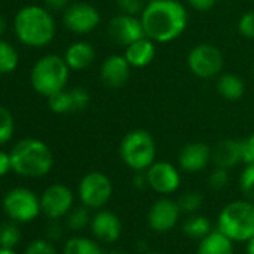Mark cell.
Returning a JSON list of instances; mask_svg holds the SVG:
<instances>
[{"mask_svg":"<svg viewBox=\"0 0 254 254\" xmlns=\"http://www.w3.org/2000/svg\"><path fill=\"white\" fill-rule=\"evenodd\" d=\"M9 154L12 171L27 178H41L47 175L54 165L51 150L39 139H23Z\"/></svg>","mask_w":254,"mask_h":254,"instance_id":"cell-2","label":"cell"},{"mask_svg":"<svg viewBox=\"0 0 254 254\" xmlns=\"http://www.w3.org/2000/svg\"><path fill=\"white\" fill-rule=\"evenodd\" d=\"M72 208L73 193L64 184H51L41 196V209L51 220L66 217Z\"/></svg>","mask_w":254,"mask_h":254,"instance_id":"cell-13","label":"cell"},{"mask_svg":"<svg viewBox=\"0 0 254 254\" xmlns=\"http://www.w3.org/2000/svg\"><path fill=\"white\" fill-rule=\"evenodd\" d=\"M145 174H147L148 187L162 196H168V194L175 193L181 186L180 169L169 162L156 160L145 171Z\"/></svg>","mask_w":254,"mask_h":254,"instance_id":"cell-12","label":"cell"},{"mask_svg":"<svg viewBox=\"0 0 254 254\" xmlns=\"http://www.w3.org/2000/svg\"><path fill=\"white\" fill-rule=\"evenodd\" d=\"M118 154L123 163L133 172L147 171L156 162L157 144L150 132L136 129L124 135L118 147Z\"/></svg>","mask_w":254,"mask_h":254,"instance_id":"cell-4","label":"cell"},{"mask_svg":"<svg viewBox=\"0 0 254 254\" xmlns=\"http://www.w3.org/2000/svg\"><path fill=\"white\" fill-rule=\"evenodd\" d=\"M196 254H233V241L218 229L211 230L199 241Z\"/></svg>","mask_w":254,"mask_h":254,"instance_id":"cell-21","label":"cell"},{"mask_svg":"<svg viewBox=\"0 0 254 254\" xmlns=\"http://www.w3.org/2000/svg\"><path fill=\"white\" fill-rule=\"evenodd\" d=\"M211 163L217 168L232 169L242 163L241 141L238 139H223L220 141L211 153Z\"/></svg>","mask_w":254,"mask_h":254,"instance_id":"cell-19","label":"cell"},{"mask_svg":"<svg viewBox=\"0 0 254 254\" xmlns=\"http://www.w3.org/2000/svg\"><path fill=\"white\" fill-rule=\"evenodd\" d=\"M90 227H91V233L94 235V238L106 244L117 242L123 232L121 220L118 218L117 214H114L109 209L97 211L91 217Z\"/></svg>","mask_w":254,"mask_h":254,"instance_id":"cell-17","label":"cell"},{"mask_svg":"<svg viewBox=\"0 0 254 254\" xmlns=\"http://www.w3.org/2000/svg\"><path fill=\"white\" fill-rule=\"evenodd\" d=\"M245 253H247V254H254V236H253V238H250V239L247 241Z\"/></svg>","mask_w":254,"mask_h":254,"instance_id":"cell-43","label":"cell"},{"mask_svg":"<svg viewBox=\"0 0 254 254\" xmlns=\"http://www.w3.org/2000/svg\"><path fill=\"white\" fill-rule=\"evenodd\" d=\"M12 135H14V118L5 106H0V145L6 144L12 138Z\"/></svg>","mask_w":254,"mask_h":254,"instance_id":"cell-31","label":"cell"},{"mask_svg":"<svg viewBox=\"0 0 254 254\" xmlns=\"http://www.w3.org/2000/svg\"><path fill=\"white\" fill-rule=\"evenodd\" d=\"M24 254H59L56 247L47 239H35L26 248Z\"/></svg>","mask_w":254,"mask_h":254,"instance_id":"cell-35","label":"cell"},{"mask_svg":"<svg viewBox=\"0 0 254 254\" xmlns=\"http://www.w3.org/2000/svg\"><path fill=\"white\" fill-rule=\"evenodd\" d=\"M239 189L245 199L254 202V163L245 165L239 177Z\"/></svg>","mask_w":254,"mask_h":254,"instance_id":"cell-30","label":"cell"},{"mask_svg":"<svg viewBox=\"0 0 254 254\" xmlns=\"http://www.w3.org/2000/svg\"><path fill=\"white\" fill-rule=\"evenodd\" d=\"M144 254H162V253H154V251H150V253H144Z\"/></svg>","mask_w":254,"mask_h":254,"instance_id":"cell-47","label":"cell"},{"mask_svg":"<svg viewBox=\"0 0 254 254\" xmlns=\"http://www.w3.org/2000/svg\"><path fill=\"white\" fill-rule=\"evenodd\" d=\"M69 70L70 67L67 66L64 57L54 54L45 56L33 66L30 76L32 85L39 94L50 97L66 87L69 81Z\"/></svg>","mask_w":254,"mask_h":254,"instance_id":"cell-6","label":"cell"},{"mask_svg":"<svg viewBox=\"0 0 254 254\" xmlns=\"http://www.w3.org/2000/svg\"><path fill=\"white\" fill-rule=\"evenodd\" d=\"M178 205L181 208V212H186V214H194L197 212L202 205H203V197L200 193L197 191H187L184 194H181L178 197Z\"/></svg>","mask_w":254,"mask_h":254,"instance_id":"cell-29","label":"cell"},{"mask_svg":"<svg viewBox=\"0 0 254 254\" xmlns=\"http://www.w3.org/2000/svg\"><path fill=\"white\" fill-rule=\"evenodd\" d=\"M96 59V51L94 47L88 42H75L72 44L64 54V60L67 66L73 70H82L87 69L93 64Z\"/></svg>","mask_w":254,"mask_h":254,"instance_id":"cell-20","label":"cell"},{"mask_svg":"<svg viewBox=\"0 0 254 254\" xmlns=\"http://www.w3.org/2000/svg\"><path fill=\"white\" fill-rule=\"evenodd\" d=\"M181 215V208L177 200L166 196L157 199L148 211V226L159 233L172 230Z\"/></svg>","mask_w":254,"mask_h":254,"instance_id":"cell-14","label":"cell"},{"mask_svg":"<svg viewBox=\"0 0 254 254\" xmlns=\"http://www.w3.org/2000/svg\"><path fill=\"white\" fill-rule=\"evenodd\" d=\"M63 24L76 35H85L97 29L100 24V12L87 2L70 3L63 14Z\"/></svg>","mask_w":254,"mask_h":254,"instance_id":"cell-10","label":"cell"},{"mask_svg":"<svg viewBox=\"0 0 254 254\" xmlns=\"http://www.w3.org/2000/svg\"><path fill=\"white\" fill-rule=\"evenodd\" d=\"M186 2L194 11H199V12H208L217 5V0H186Z\"/></svg>","mask_w":254,"mask_h":254,"instance_id":"cell-38","label":"cell"},{"mask_svg":"<svg viewBox=\"0 0 254 254\" xmlns=\"http://www.w3.org/2000/svg\"><path fill=\"white\" fill-rule=\"evenodd\" d=\"M189 70L200 79H211L221 73L224 57L218 47L212 44H197L187 54Z\"/></svg>","mask_w":254,"mask_h":254,"instance_id":"cell-7","label":"cell"},{"mask_svg":"<svg viewBox=\"0 0 254 254\" xmlns=\"http://www.w3.org/2000/svg\"><path fill=\"white\" fill-rule=\"evenodd\" d=\"M48 105H50V109L56 114L73 112V102H72L70 90L63 88V90L54 93L53 96L48 97Z\"/></svg>","mask_w":254,"mask_h":254,"instance_id":"cell-26","label":"cell"},{"mask_svg":"<svg viewBox=\"0 0 254 254\" xmlns=\"http://www.w3.org/2000/svg\"><path fill=\"white\" fill-rule=\"evenodd\" d=\"M253 73H254V66H253Z\"/></svg>","mask_w":254,"mask_h":254,"instance_id":"cell-48","label":"cell"},{"mask_svg":"<svg viewBox=\"0 0 254 254\" xmlns=\"http://www.w3.org/2000/svg\"><path fill=\"white\" fill-rule=\"evenodd\" d=\"M21 239L20 227L17 226V221L3 223L0 226V247L6 248H15Z\"/></svg>","mask_w":254,"mask_h":254,"instance_id":"cell-28","label":"cell"},{"mask_svg":"<svg viewBox=\"0 0 254 254\" xmlns=\"http://www.w3.org/2000/svg\"><path fill=\"white\" fill-rule=\"evenodd\" d=\"M132 183H133V187H136L138 190L147 189V187H148V181H147V174H145V171L135 172V177H133Z\"/></svg>","mask_w":254,"mask_h":254,"instance_id":"cell-41","label":"cell"},{"mask_svg":"<svg viewBox=\"0 0 254 254\" xmlns=\"http://www.w3.org/2000/svg\"><path fill=\"white\" fill-rule=\"evenodd\" d=\"M241 150H242V163L245 165L254 163V132L241 141Z\"/></svg>","mask_w":254,"mask_h":254,"instance_id":"cell-37","label":"cell"},{"mask_svg":"<svg viewBox=\"0 0 254 254\" xmlns=\"http://www.w3.org/2000/svg\"><path fill=\"white\" fill-rule=\"evenodd\" d=\"M70 94H72V102H73V112H78V111H84L88 103H90V94L85 88H81V87H75L70 90Z\"/></svg>","mask_w":254,"mask_h":254,"instance_id":"cell-36","label":"cell"},{"mask_svg":"<svg viewBox=\"0 0 254 254\" xmlns=\"http://www.w3.org/2000/svg\"><path fill=\"white\" fill-rule=\"evenodd\" d=\"M156 54H157L156 42L147 36L124 47V53H123V56L133 69H142L150 66L154 62Z\"/></svg>","mask_w":254,"mask_h":254,"instance_id":"cell-18","label":"cell"},{"mask_svg":"<svg viewBox=\"0 0 254 254\" xmlns=\"http://www.w3.org/2000/svg\"><path fill=\"white\" fill-rule=\"evenodd\" d=\"M106 254H129V253L124 251V250H121V248H114V250L108 251Z\"/></svg>","mask_w":254,"mask_h":254,"instance_id":"cell-46","label":"cell"},{"mask_svg":"<svg viewBox=\"0 0 254 254\" xmlns=\"http://www.w3.org/2000/svg\"><path fill=\"white\" fill-rule=\"evenodd\" d=\"M63 254H103L97 241L85 236H73L66 241Z\"/></svg>","mask_w":254,"mask_h":254,"instance_id":"cell-23","label":"cell"},{"mask_svg":"<svg viewBox=\"0 0 254 254\" xmlns=\"http://www.w3.org/2000/svg\"><path fill=\"white\" fill-rule=\"evenodd\" d=\"M183 230L189 238L200 241L203 236H206L212 230V226H211L209 218H206L203 215H191L190 218H187L184 221Z\"/></svg>","mask_w":254,"mask_h":254,"instance_id":"cell-24","label":"cell"},{"mask_svg":"<svg viewBox=\"0 0 254 254\" xmlns=\"http://www.w3.org/2000/svg\"><path fill=\"white\" fill-rule=\"evenodd\" d=\"M212 148L205 142H190L178 154V166L187 174H197L211 163Z\"/></svg>","mask_w":254,"mask_h":254,"instance_id":"cell-16","label":"cell"},{"mask_svg":"<svg viewBox=\"0 0 254 254\" xmlns=\"http://www.w3.org/2000/svg\"><path fill=\"white\" fill-rule=\"evenodd\" d=\"M112 181L103 172H88L82 177L78 186V196L84 206L88 209L103 208L112 196Z\"/></svg>","mask_w":254,"mask_h":254,"instance_id":"cell-8","label":"cell"},{"mask_svg":"<svg viewBox=\"0 0 254 254\" xmlns=\"http://www.w3.org/2000/svg\"><path fill=\"white\" fill-rule=\"evenodd\" d=\"M3 209L12 221L29 223L42 211L41 197H38L29 189L17 187L8 191L3 197Z\"/></svg>","mask_w":254,"mask_h":254,"instance_id":"cell-9","label":"cell"},{"mask_svg":"<svg viewBox=\"0 0 254 254\" xmlns=\"http://www.w3.org/2000/svg\"><path fill=\"white\" fill-rule=\"evenodd\" d=\"M18 39L29 47H45L56 35V23L53 15L41 6L23 8L14 21Z\"/></svg>","mask_w":254,"mask_h":254,"instance_id":"cell-3","label":"cell"},{"mask_svg":"<svg viewBox=\"0 0 254 254\" xmlns=\"http://www.w3.org/2000/svg\"><path fill=\"white\" fill-rule=\"evenodd\" d=\"M217 91L224 100L236 102L245 93V82L236 73H220L217 78Z\"/></svg>","mask_w":254,"mask_h":254,"instance_id":"cell-22","label":"cell"},{"mask_svg":"<svg viewBox=\"0 0 254 254\" xmlns=\"http://www.w3.org/2000/svg\"><path fill=\"white\" fill-rule=\"evenodd\" d=\"M238 32L245 39H254V11L244 12L238 20Z\"/></svg>","mask_w":254,"mask_h":254,"instance_id":"cell-34","label":"cell"},{"mask_svg":"<svg viewBox=\"0 0 254 254\" xmlns=\"http://www.w3.org/2000/svg\"><path fill=\"white\" fill-rule=\"evenodd\" d=\"M208 184H209V187H211L214 191L224 190L226 186L229 184V169L217 168V166H215V168L212 169V172L209 174Z\"/></svg>","mask_w":254,"mask_h":254,"instance_id":"cell-33","label":"cell"},{"mask_svg":"<svg viewBox=\"0 0 254 254\" xmlns=\"http://www.w3.org/2000/svg\"><path fill=\"white\" fill-rule=\"evenodd\" d=\"M18 54L15 48L0 39V73H11L17 69Z\"/></svg>","mask_w":254,"mask_h":254,"instance_id":"cell-25","label":"cell"},{"mask_svg":"<svg viewBox=\"0 0 254 254\" xmlns=\"http://www.w3.org/2000/svg\"><path fill=\"white\" fill-rule=\"evenodd\" d=\"M147 3L148 0H115L118 12L127 15H136V17H141Z\"/></svg>","mask_w":254,"mask_h":254,"instance_id":"cell-32","label":"cell"},{"mask_svg":"<svg viewBox=\"0 0 254 254\" xmlns=\"http://www.w3.org/2000/svg\"><path fill=\"white\" fill-rule=\"evenodd\" d=\"M45 3L53 11H62L70 5V0H45Z\"/></svg>","mask_w":254,"mask_h":254,"instance_id":"cell-42","label":"cell"},{"mask_svg":"<svg viewBox=\"0 0 254 254\" xmlns=\"http://www.w3.org/2000/svg\"><path fill=\"white\" fill-rule=\"evenodd\" d=\"M5 30H6V23H5L3 17L0 15V36H2V35L5 33Z\"/></svg>","mask_w":254,"mask_h":254,"instance_id":"cell-44","label":"cell"},{"mask_svg":"<svg viewBox=\"0 0 254 254\" xmlns=\"http://www.w3.org/2000/svg\"><path fill=\"white\" fill-rule=\"evenodd\" d=\"M217 229L233 242H247L254 236V202L233 200L218 214Z\"/></svg>","mask_w":254,"mask_h":254,"instance_id":"cell-5","label":"cell"},{"mask_svg":"<svg viewBox=\"0 0 254 254\" xmlns=\"http://www.w3.org/2000/svg\"><path fill=\"white\" fill-rule=\"evenodd\" d=\"M47 235H48V238L50 239H53V241H59L62 236H63V227L54 220L50 226H48V229H47Z\"/></svg>","mask_w":254,"mask_h":254,"instance_id":"cell-40","label":"cell"},{"mask_svg":"<svg viewBox=\"0 0 254 254\" xmlns=\"http://www.w3.org/2000/svg\"><path fill=\"white\" fill-rule=\"evenodd\" d=\"M132 66L123 54H112L106 57L100 66V78L109 88H121L130 79Z\"/></svg>","mask_w":254,"mask_h":254,"instance_id":"cell-15","label":"cell"},{"mask_svg":"<svg viewBox=\"0 0 254 254\" xmlns=\"http://www.w3.org/2000/svg\"><path fill=\"white\" fill-rule=\"evenodd\" d=\"M90 221H91V217L88 214V208L84 205L72 208L69 214L66 215V224L73 232H79L85 229L87 226H90Z\"/></svg>","mask_w":254,"mask_h":254,"instance_id":"cell-27","label":"cell"},{"mask_svg":"<svg viewBox=\"0 0 254 254\" xmlns=\"http://www.w3.org/2000/svg\"><path fill=\"white\" fill-rule=\"evenodd\" d=\"M0 254H17L14 248H6V247H0Z\"/></svg>","mask_w":254,"mask_h":254,"instance_id":"cell-45","label":"cell"},{"mask_svg":"<svg viewBox=\"0 0 254 254\" xmlns=\"http://www.w3.org/2000/svg\"><path fill=\"white\" fill-rule=\"evenodd\" d=\"M108 36L109 39L121 47H127L132 42L145 36V30L141 21V17L127 15L118 12L108 23Z\"/></svg>","mask_w":254,"mask_h":254,"instance_id":"cell-11","label":"cell"},{"mask_svg":"<svg viewBox=\"0 0 254 254\" xmlns=\"http://www.w3.org/2000/svg\"><path fill=\"white\" fill-rule=\"evenodd\" d=\"M11 169H12V165H11V154H8V153H5V151H0V177L6 175Z\"/></svg>","mask_w":254,"mask_h":254,"instance_id":"cell-39","label":"cell"},{"mask_svg":"<svg viewBox=\"0 0 254 254\" xmlns=\"http://www.w3.org/2000/svg\"><path fill=\"white\" fill-rule=\"evenodd\" d=\"M141 21L147 38L156 44H168L186 32L189 12L180 0H148Z\"/></svg>","mask_w":254,"mask_h":254,"instance_id":"cell-1","label":"cell"}]
</instances>
